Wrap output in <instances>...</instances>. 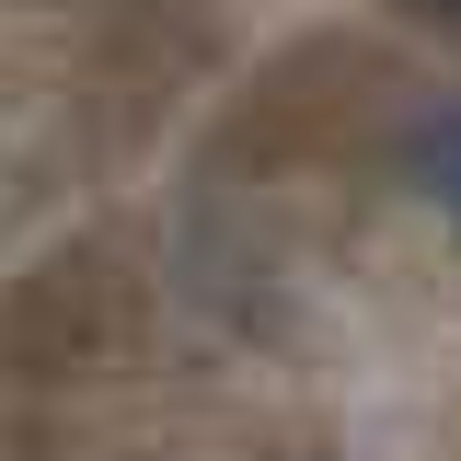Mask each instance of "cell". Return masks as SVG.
<instances>
[{
    "label": "cell",
    "mask_w": 461,
    "mask_h": 461,
    "mask_svg": "<svg viewBox=\"0 0 461 461\" xmlns=\"http://www.w3.org/2000/svg\"><path fill=\"white\" fill-rule=\"evenodd\" d=\"M427 162H438V196H450V230H461V127H438V150H427Z\"/></svg>",
    "instance_id": "cell-1"
},
{
    "label": "cell",
    "mask_w": 461,
    "mask_h": 461,
    "mask_svg": "<svg viewBox=\"0 0 461 461\" xmlns=\"http://www.w3.org/2000/svg\"><path fill=\"white\" fill-rule=\"evenodd\" d=\"M438 12H461V0H438Z\"/></svg>",
    "instance_id": "cell-2"
}]
</instances>
